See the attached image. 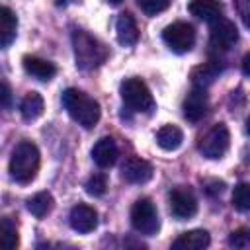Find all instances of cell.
I'll use <instances>...</instances> for the list:
<instances>
[{
  "mask_svg": "<svg viewBox=\"0 0 250 250\" xmlns=\"http://www.w3.org/2000/svg\"><path fill=\"white\" fill-rule=\"evenodd\" d=\"M70 2H74V0H55L57 6H66V4H70Z\"/></svg>",
  "mask_w": 250,
  "mask_h": 250,
  "instance_id": "1f68e13d",
  "label": "cell"
},
{
  "mask_svg": "<svg viewBox=\"0 0 250 250\" xmlns=\"http://www.w3.org/2000/svg\"><path fill=\"white\" fill-rule=\"evenodd\" d=\"M211 242V236L207 230L203 229H193V230H188V232H182L174 242H172V248L174 250H201V248H207Z\"/></svg>",
  "mask_w": 250,
  "mask_h": 250,
  "instance_id": "9a60e30c",
  "label": "cell"
},
{
  "mask_svg": "<svg viewBox=\"0 0 250 250\" xmlns=\"http://www.w3.org/2000/svg\"><path fill=\"white\" fill-rule=\"evenodd\" d=\"M43 109H45V102L39 92H27L20 102V113L25 121H33V119L41 117Z\"/></svg>",
  "mask_w": 250,
  "mask_h": 250,
  "instance_id": "ffe728a7",
  "label": "cell"
},
{
  "mask_svg": "<svg viewBox=\"0 0 250 250\" xmlns=\"http://www.w3.org/2000/svg\"><path fill=\"white\" fill-rule=\"evenodd\" d=\"M229 246L232 248H248L250 246V229H236L229 234Z\"/></svg>",
  "mask_w": 250,
  "mask_h": 250,
  "instance_id": "4316f807",
  "label": "cell"
},
{
  "mask_svg": "<svg viewBox=\"0 0 250 250\" xmlns=\"http://www.w3.org/2000/svg\"><path fill=\"white\" fill-rule=\"evenodd\" d=\"M21 64L27 74H31L33 78H37L41 82H49L57 74V66L53 62H49L47 59L35 57V55H25L21 59Z\"/></svg>",
  "mask_w": 250,
  "mask_h": 250,
  "instance_id": "4fadbf2b",
  "label": "cell"
},
{
  "mask_svg": "<svg viewBox=\"0 0 250 250\" xmlns=\"http://www.w3.org/2000/svg\"><path fill=\"white\" fill-rule=\"evenodd\" d=\"M154 170L150 166V162L139 158V156H131L123 162L121 166V178L127 184H146L152 178Z\"/></svg>",
  "mask_w": 250,
  "mask_h": 250,
  "instance_id": "7c38bea8",
  "label": "cell"
},
{
  "mask_svg": "<svg viewBox=\"0 0 250 250\" xmlns=\"http://www.w3.org/2000/svg\"><path fill=\"white\" fill-rule=\"evenodd\" d=\"M168 203H170V213L178 219V221H184V219H191L195 213H197V199L195 195L191 193V189L180 186V188H174L168 195Z\"/></svg>",
  "mask_w": 250,
  "mask_h": 250,
  "instance_id": "9c48e42d",
  "label": "cell"
},
{
  "mask_svg": "<svg viewBox=\"0 0 250 250\" xmlns=\"http://www.w3.org/2000/svg\"><path fill=\"white\" fill-rule=\"evenodd\" d=\"M232 205L238 211H250V182H242L234 188Z\"/></svg>",
  "mask_w": 250,
  "mask_h": 250,
  "instance_id": "cb8c5ba5",
  "label": "cell"
},
{
  "mask_svg": "<svg viewBox=\"0 0 250 250\" xmlns=\"http://www.w3.org/2000/svg\"><path fill=\"white\" fill-rule=\"evenodd\" d=\"M53 205H55V199L49 191H37L27 199V211L37 219H43L45 215H49Z\"/></svg>",
  "mask_w": 250,
  "mask_h": 250,
  "instance_id": "7402d4cb",
  "label": "cell"
},
{
  "mask_svg": "<svg viewBox=\"0 0 250 250\" xmlns=\"http://www.w3.org/2000/svg\"><path fill=\"white\" fill-rule=\"evenodd\" d=\"M156 143L162 150H176L184 143V133L176 125H164L156 131Z\"/></svg>",
  "mask_w": 250,
  "mask_h": 250,
  "instance_id": "44dd1931",
  "label": "cell"
},
{
  "mask_svg": "<svg viewBox=\"0 0 250 250\" xmlns=\"http://www.w3.org/2000/svg\"><path fill=\"white\" fill-rule=\"evenodd\" d=\"M10 86H8V82H2V107L6 109V107H10Z\"/></svg>",
  "mask_w": 250,
  "mask_h": 250,
  "instance_id": "f546056e",
  "label": "cell"
},
{
  "mask_svg": "<svg viewBox=\"0 0 250 250\" xmlns=\"http://www.w3.org/2000/svg\"><path fill=\"white\" fill-rule=\"evenodd\" d=\"M119 156V148H117V143L111 139V137H102L94 148H92V158L94 162L100 166V168H109L115 164Z\"/></svg>",
  "mask_w": 250,
  "mask_h": 250,
  "instance_id": "5bb4252c",
  "label": "cell"
},
{
  "mask_svg": "<svg viewBox=\"0 0 250 250\" xmlns=\"http://www.w3.org/2000/svg\"><path fill=\"white\" fill-rule=\"evenodd\" d=\"M242 72L250 78V53H246L244 59H242Z\"/></svg>",
  "mask_w": 250,
  "mask_h": 250,
  "instance_id": "4dcf8cb0",
  "label": "cell"
},
{
  "mask_svg": "<svg viewBox=\"0 0 250 250\" xmlns=\"http://www.w3.org/2000/svg\"><path fill=\"white\" fill-rule=\"evenodd\" d=\"M238 41V29L234 25V21L219 18L211 23L209 29V45L215 51H229L234 43Z\"/></svg>",
  "mask_w": 250,
  "mask_h": 250,
  "instance_id": "ba28073f",
  "label": "cell"
},
{
  "mask_svg": "<svg viewBox=\"0 0 250 250\" xmlns=\"http://www.w3.org/2000/svg\"><path fill=\"white\" fill-rule=\"evenodd\" d=\"M62 105L68 115L84 129H92L100 121V104L78 88H66L62 92Z\"/></svg>",
  "mask_w": 250,
  "mask_h": 250,
  "instance_id": "7a4b0ae2",
  "label": "cell"
},
{
  "mask_svg": "<svg viewBox=\"0 0 250 250\" xmlns=\"http://www.w3.org/2000/svg\"><path fill=\"white\" fill-rule=\"evenodd\" d=\"M221 70H223V66L219 64V61L203 62V64H199V66H195L191 70V82L197 88H207L221 74Z\"/></svg>",
  "mask_w": 250,
  "mask_h": 250,
  "instance_id": "ac0fdd59",
  "label": "cell"
},
{
  "mask_svg": "<svg viewBox=\"0 0 250 250\" xmlns=\"http://www.w3.org/2000/svg\"><path fill=\"white\" fill-rule=\"evenodd\" d=\"M39 162H41V154L37 145H33L31 141L18 143L16 148L12 150L10 166H8L12 180H16L18 184H29L37 176Z\"/></svg>",
  "mask_w": 250,
  "mask_h": 250,
  "instance_id": "3957f363",
  "label": "cell"
},
{
  "mask_svg": "<svg viewBox=\"0 0 250 250\" xmlns=\"http://www.w3.org/2000/svg\"><path fill=\"white\" fill-rule=\"evenodd\" d=\"M115 31H117V41H119L123 47H131V45H135L137 39H139V29H137L135 18H133L129 12L119 14V18H117V21H115Z\"/></svg>",
  "mask_w": 250,
  "mask_h": 250,
  "instance_id": "e0dca14e",
  "label": "cell"
},
{
  "mask_svg": "<svg viewBox=\"0 0 250 250\" xmlns=\"http://www.w3.org/2000/svg\"><path fill=\"white\" fill-rule=\"evenodd\" d=\"M131 227L137 232L145 234V236H152L160 229L156 207L148 197H139L133 203V207H131Z\"/></svg>",
  "mask_w": 250,
  "mask_h": 250,
  "instance_id": "5b68a950",
  "label": "cell"
},
{
  "mask_svg": "<svg viewBox=\"0 0 250 250\" xmlns=\"http://www.w3.org/2000/svg\"><path fill=\"white\" fill-rule=\"evenodd\" d=\"M188 10L197 20H203V21H209V23L223 18L221 16L223 14V4L219 0H189Z\"/></svg>",
  "mask_w": 250,
  "mask_h": 250,
  "instance_id": "2e32d148",
  "label": "cell"
},
{
  "mask_svg": "<svg viewBox=\"0 0 250 250\" xmlns=\"http://www.w3.org/2000/svg\"><path fill=\"white\" fill-rule=\"evenodd\" d=\"M162 39L174 53H188L195 43V29L188 21H174L164 27Z\"/></svg>",
  "mask_w": 250,
  "mask_h": 250,
  "instance_id": "52a82bcc",
  "label": "cell"
},
{
  "mask_svg": "<svg viewBox=\"0 0 250 250\" xmlns=\"http://www.w3.org/2000/svg\"><path fill=\"white\" fill-rule=\"evenodd\" d=\"M2 242H4V248H6V250H14V248L20 244V236H18L16 223H14L10 217H4V219H2Z\"/></svg>",
  "mask_w": 250,
  "mask_h": 250,
  "instance_id": "603a6c76",
  "label": "cell"
},
{
  "mask_svg": "<svg viewBox=\"0 0 250 250\" xmlns=\"http://www.w3.org/2000/svg\"><path fill=\"white\" fill-rule=\"evenodd\" d=\"M234 10L242 23L250 29V0H234Z\"/></svg>",
  "mask_w": 250,
  "mask_h": 250,
  "instance_id": "83f0119b",
  "label": "cell"
},
{
  "mask_svg": "<svg viewBox=\"0 0 250 250\" xmlns=\"http://www.w3.org/2000/svg\"><path fill=\"white\" fill-rule=\"evenodd\" d=\"M72 49H74L76 66L80 70H94L100 64H104L107 59L105 45L82 29L72 31Z\"/></svg>",
  "mask_w": 250,
  "mask_h": 250,
  "instance_id": "6da1fadb",
  "label": "cell"
},
{
  "mask_svg": "<svg viewBox=\"0 0 250 250\" xmlns=\"http://www.w3.org/2000/svg\"><path fill=\"white\" fill-rule=\"evenodd\" d=\"M203 189H205L207 195H219L225 189V182L223 180H205L203 182Z\"/></svg>",
  "mask_w": 250,
  "mask_h": 250,
  "instance_id": "f1b7e54d",
  "label": "cell"
},
{
  "mask_svg": "<svg viewBox=\"0 0 250 250\" xmlns=\"http://www.w3.org/2000/svg\"><path fill=\"white\" fill-rule=\"evenodd\" d=\"M107 2H109V4H111V6H119V4H121V2H123V0H107Z\"/></svg>",
  "mask_w": 250,
  "mask_h": 250,
  "instance_id": "d6a6232c",
  "label": "cell"
},
{
  "mask_svg": "<svg viewBox=\"0 0 250 250\" xmlns=\"http://www.w3.org/2000/svg\"><path fill=\"white\" fill-rule=\"evenodd\" d=\"M68 223L70 227L80 232V234H88L98 227V211L86 203H78L70 209L68 215Z\"/></svg>",
  "mask_w": 250,
  "mask_h": 250,
  "instance_id": "8fae6325",
  "label": "cell"
},
{
  "mask_svg": "<svg viewBox=\"0 0 250 250\" xmlns=\"http://www.w3.org/2000/svg\"><path fill=\"white\" fill-rule=\"evenodd\" d=\"M207 107H209V100H207L205 88H197V86H193V90L186 96L182 104L184 117L189 123H197L199 119H203V115L207 113Z\"/></svg>",
  "mask_w": 250,
  "mask_h": 250,
  "instance_id": "30bf717a",
  "label": "cell"
},
{
  "mask_svg": "<svg viewBox=\"0 0 250 250\" xmlns=\"http://www.w3.org/2000/svg\"><path fill=\"white\" fill-rule=\"evenodd\" d=\"M229 145H230V133H229V127L225 123H217L213 125L201 139H199V152L209 158V160H219L225 156V152L229 150Z\"/></svg>",
  "mask_w": 250,
  "mask_h": 250,
  "instance_id": "8992f818",
  "label": "cell"
},
{
  "mask_svg": "<svg viewBox=\"0 0 250 250\" xmlns=\"http://www.w3.org/2000/svg\"><path fill=\"white\" fill-rule=\"evenodd\" d=\"M16 29H18L16 14L8 6H2L0 8V45H2V49H6L16 39Z\"/></svg>",
  "mask_w": 250,
  "mask_h": 250,
  "instance_id": "d6986e66",
  "label": "cell"
},
{
  "mask_svg": "<svg viewBox=\"0 0 250 250\" xmlns=\"http://www.w3.org/2000/svg\"><path fill=\"white\" fill-rule=\"evenodd\" d=\"M170 2H172V0H137L139 8H141L146 16H156V14L164 12V10H168Z\"/></svg>",
  "mask_w": 250,
  "mask_h": 250,
  "instance_id": "484cf974",
  "label": "cell"
},
{
  "mask_svg": "<svg viewBox=\"0 0 250 250\" xmlns=\"http://www.w3.org/2000/svg\"><path fill=\"white\" fill-rule=\"evenodd\" d=\"M246 133H248V135H250V117H248V119H246Z\"/></svg>",
  "mask_w": 250,
  "mask_h": 250,
  "instance_id": "836d02e7",
  "label": "cell"
},
{
  "mask_svg": "<svg viewBox=\"0 0 250 250\" xmlns=\"http://www.w3.org/2000/svg\"><path fill=\"white\" fill-rule=\"evenodd\" d=\"M84 188H86V193L88 195L102 197L105 193V189H107V178H105V174H94V176H90Z\"/></svg>",
  "mask_w": 250,
  "mask_h": 250,
  "instance_id": "d4e9b609",
  "label": "cell"
},
{
  "mask_svg": "<svg viewBox=\"0 0 250 250\" xmlns=\"http://www.w3.org/2000/svg\"><path fill=\"white\" fill-rule=\"evenodd\" d=\"M121 100L123 104L139 113H150L154 109V98L148 90V86L141 78H127L121 82Z\"/></svg>",
  "mask_w": 250,
  "mask_h": 250,
  "instance_id": "277c9868",
  "label": "cell"
}]
</instances>
